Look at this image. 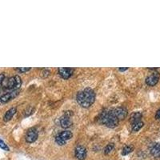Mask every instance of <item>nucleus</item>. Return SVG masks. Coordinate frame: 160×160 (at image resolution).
<instances>
[{"label": "nucleus", "instance_id": "1", "mask_svg": "<svg viewBox=\"0 0 160 160\" xmlns=\"http://www.w3.org/2000/svg\"><path fill=\"white\" fill-rule=\"evenodd\" d=\"M76 99L82 108H88L95 102V93L91 88H85L77 94Z\"/></svg>", "mask_w": 160, "mask_h": 160}, {"label": "nucleus", "instance_id": "2", "mask_svg": "<svg viewBox=\"0 0 160 160\" xmlns=\"http://www.w3.org/2000/svg\"><path fill=\"white\" fill-rule=\"evenodd\" d=\"M101 122L109 128H115L118 125L119 120L114 115L112 110L104 112L101 116Z\"/></svg>", "mask_w": 160, "mask_h": 160}, {"label": "nucleus", "instance_id": "3", "mask_svg": "<svg viewBox=\"0 0 160 160\" xmlns=\"http://www.w3.org/2000/svg\"><path fill=\"white\" fill-rule=\"evenodd\" d=\"M22 85V79L18 75H15L11 78H8V82L6 83L5 89L11 90V91H15V90H18Z\"/></svg>", "mask_w": 160, "mask_h": 160}, {"label": "nucleus", "instance_id": "4", "mask_svg": "<svg viewBox=\"0 0 160 160\" xmlns=\"http://www.w3.org/2000/svg\"><path fill=\"white\" fill-rule=\"evenodd\" d=\"M72 115V111H67L63 117L60 119V125L64 129L69 128L72 125V121L71 119V116Z\"/></svg>", "mask_w": 160, "mask_h": 160}, {"label": "nucleus", "instance_id": "5", "mask_svg": "<svg viewBox=\"0 0 160 160\" xmlns=\"http://www.w3.org/2000/svg\"><path fill=\"white\" fill-rule=\"evenodd\" d=\"M19 94V91L18 90H15V91H11L10 92L6 93L4 95H2V96L0 97V102L1 103H6V102H9L11 100H12L13 98H15V97H17Z\"/></svg>", "mask_w": 160, "mask_h": 160}, {"label": "nucleus", "instance_id": "6", "mask_svg": "<svg viewBox=\"0 0 160 160\" xmlns=\"http://www.w3.org/2000/svg\"><path fill=\"white\" fill-rule=\"evenodd\" d=\"M38 137V133L36 128H32L28 130L27 135H26V141L28 143H32L35 142Z\"/></svg>", "mask_w": 160, "mask_h": 160}, {"label": "nucleus", "instance_id": "7", "mask_svg": "<svg viewBox=\"0 0 160 160\" xmlns=\"http://www.w3.org/2000/svg\"><path fill=\"white\" fill-rule=\"evenodd\" d=\"M114 115L117 117L118 120H122L128 115V110L125 108H117L112 110Z\"/></svg>", "mask_w": 160, "mask_h": 160}, {"label": "nucleus", "instance_id": "8", "mask_svg": "<svg viewBox=\"0 0 160 160\" xmlns=\"http://www.w3.org/2000/svg\"><path fill=\"white\" fill-rule=\"evenodd\" d=\"M75 157L78 160H85L87 157V149L83 146H77L75 148Z\"/></svg>", "mask_w": 160, "mask_h": 160}, {"label": "nucleus", "instance_id": "9", "mask_svg": "<svg viewBox=\"0 0 160 160\" xmlns=\"http://www.w3.org/2000/svg\"><path fill=\"white\" fill-rule=\"evenodd\" d=\"M159 78H160L159 74L157 72H154L152 75H149L148 78H146V83L148 84V86H151V87L155 86L157 83H158Z\"/></svg>", "mask_w": 160, "mask_h": 160}, {"label": "nucleus", "instance_id": "10", "mask_svg": "<svg viewBox=\"0 0 160 160\" xmlns=\"http://www.w3.org/2000/svg\"><path fill=\"white\" fill-rule=\"evenodd\" d=\"M74 72V69L68 68H58V74L62 78L64 79H68L72 75Z\"/></svg>", "mask_w": 160, "mask_h": 160}, {"label": "nucleus", "instance_id": "11", "mask_svg": "<svg viewBox=\"0 0 160 160\" xmlns=\"http://www.w3.org/2000/svg\"><path fill=\"white\" fill-rule=\"evenodd\" d=\"M16 111H17L16 108H11V109L8 110V111L6 112L5 115H4L3 117L4 121H5V122H8V121H10V120L13 118V116L15 115Z\"/></svg>", "mask_w": 160, "mask_h": 160}, {"label": "nucleus", "instance_id": "12", "mask_svg": "<svg viewBox=\"0 0 160 160\" xmlns=\"http://www.w3.org/2000/svg\"><path fill=\"white\" fill-rule=\"evenodd\" d=\"M58 136L59 137V138H62L63 141L67 142L68 140L71 139V138H72L73 134H72V132H71V131H62V132H60L59 134L58 135Z\"/></svg>", "mask_w": 160, "mask_h": 160}, {"label": "nucleus", "instance_id": "13", "mask_svg": "<svg viewBox=\"0 0 160 160\" xmlns=\"http://www.w3.org/2000/svg\"><path fill=\"white\" fill-rule=\"evenodd\" d=\"M151 154L155 158H160V142L153 146L151 150Z\"/></svg>", "mask_w": 160, "mask_h": 160}, {"label": "nucleus", "instance_id": "14", "mask_svg": "<svg viewBox=\"0 0 160 160\" xmlns=\"http://www.w3.org/2000/svg\"><path fill=\"white\" fill-rule=\"evenodd\" d=\"M143 125H144L143 122H142L141 120L137 121V122H135L132 123V128H131V130H132L133 132H137V131H139V130L143 127Z\"/></svg>", "mask_w": 160, "mask_h": 160}, {"label": "nucleus", "instance_id": "15", "mask_svg": "<svg viewBox=\"0 0 160 160\" xmlns=\"http://www.w3.org/2000/svg\"><path fill=\"white\" fill-rule=\"evenodd\" d=\"M141 118H142V114L140 112H135L131 115V122L133 123V122H137V121H139Z\"/></svg>", "mask_w": 160, "mask_h": 160}, {"label": "nucleus", "instance_id": "16", "mask_svg": "<svg viewBox=\"0 0 160 160\" xmlns=\"http://www.w3.org/2000/svg\"><path fill=\"white\" fill-rule=\"evenodd\" d=\"M133 150H134V148H133L132 146H126V147H124L123 148V149H122V155H128V154L132 152Z\"/></svg>", "mask_w": 160, "mask_h": 160}, {"label": "nucleus", "instance_id": "17", "mask_svg": "<svg viewBox=\"0 0 160 160\" xmlns=\"http://www.w3.org/2000/svg\"><path fill=\"white\" fill-rule=\"evenodd\" d=\"M114 148H115L114 143H109L108 145H107L103 150L104 154H105V155H108V154H110V153L113 151Z\"/></svg>", "mask_w": 160, "mask_h": 160}, {"label": "nucleus", "instance_id": "18", "mask_svg": "<svg viewBox=\"0 0 160 160\" xmlns=\"http://www.w3.org/2000/svg\"><path fill=\"white\" fill-rule=\"evenodd\" d=\"M0 148H2V150L6 151H10V148H8V146L4 142V141H2L1 138H0Z\"/></svg>", "mask_w": 160, "mask_h": 160}, {"label": "nucleus", "instance_id": "19", "mask_svg": "<svg viewBox=\"0 0 160 160\" xmlns=\"http://www.w3.org/2000/svg\"><path fill=\"white\" fill-rule=\"evenodd\" d=\"M55 142H56V143L58 144V145L59 146H64L66 144V142L65 141H63V140L61 138H59V137L57 135L56 137H55Z\"/></svg>", "mask_w": 160, "mask_h": 160}, {"label": "nucleus", "instance_id": "20", "mask_svg": "<svg viewBox=\"0 0 160 160\" xmlns=\"http://www.w3.org/2000/svg\"><path fill=\"white\" fill-rule=\"evenodd\" d=\"M4 78H5V75H4V73L0 74V86L2 85V82L4 81Z\"/></svg>", "mask_w": 160, "mask_h": 160}, {"label": "nucleus", "instance_id": "21", "mask_svg": "<svg viewBox=\"0 0 160 160\" xmlns=\"http://www.w3.org/2000/svg\"><path fill=\"white\" fill-rule=\"evenodd\" d=\"M16 70L19 71L20 72H27V71H30V70H31V68H18V69H16Z\"/></svg>", "mask_w": 160, "mask_h": 160}, {"label": "nucleus", "instance_id": "22", "mask_svg": "<svg viewBox=\"0 0 160 160\" xmlns=\"http://www.w3.org/2000/svg\"><path fill=\"white\" fill-rule=\"evenodd\" d=\"M155 118L158 120H160V109L157 111L156 114H155Z\"/></svg>", "mask_w": 160, "mask_h": 160}, {"label": "nucleus", "instance_id": "23", "mask_svg": "<svg viewBox=\"0 0 160 160\" xmlns=\"http://www.w3.org/2000/svg\"><path fill=\"white\" fill-rule=\"evenodd\" d=\"M128 68H118V71H128Z\"/></svg>", "mask_w": 160, "mask_h": 160}]
</instances>
